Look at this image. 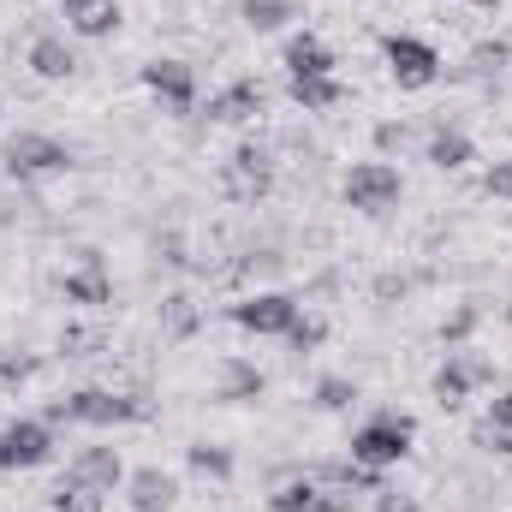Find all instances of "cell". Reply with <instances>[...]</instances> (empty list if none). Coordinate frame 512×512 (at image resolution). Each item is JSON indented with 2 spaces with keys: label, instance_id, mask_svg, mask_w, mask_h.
Here are the masks:
<instances>
[{
  "label": "cell",
  "instance_id": "cell-1",
  "mask_svg": "<svg viewBox=\"0 0 512 512\" xmlns=\"http://www.w3.org/2000/svg\"><path fill=\"white\" fill-rule=\"evenodd\" d=\"M137 417H143V405L131 393H108V387H78L42 411V423H90V429H114V423H137Z\"/></svg>",
  "mask_w": 512,
  "mask_h": 512
},
{
  "label": "cell",
  "instance_id": "cell-2",
  "mask_svg": "<svg viewBox=\"0 0 512 512\" xmlns=\"http://www.w3.org/2000/svg\"><path fill=\"white\" fill-rule=\"evenodd\" d=\"M411 441H417V423H411L405 411H376V417L352 435V459H358L364 471H387V465H399V459L411 453Z\"/></svg>",
  "mask_w": 512,
  "mask_h": 512
},
{
  "label": "cell",
  "instance_id": "cell-3",
  "mask_svg": "<svg viewBox=\"0 0 512 512\" xmlns=\"http://www.w3.org/2000/svg\"><path fill=\"white\" fill-rule=\"evenodd\" d=\"M72 167V149L60 143V137H48V131H18L12 143H6V173L18 179V185H30V179H60Z\"/></svg>",
  "mask_w": 512,
  "mask_h": 512
},
{
  "label": "cell",
  "instance_id": "cell-4",
  "mask_svg": "<svg viewBox=\"0 0 512 512\" xmlns=\"http://www.w3.org/2000/svg\"><path fill=\"white\" fill-rule=\"evenodd\" d=\"M382 60H387V78H393L399 90H429V84L441 78V54H435L423 36H399V30H387L382 36Z\"/></svg>",
  "mask_w": 512,
  "mask_h": 512
},
{
  "label": "cell",
  "instance_id": "cell-5",
  "mask_svg": "<svg viewBox=\"0 0 512 512\" xmlns=\"http://www.w3.org/2000/svg\"><path fill=\"white\" fill-rule=\"evenodd\" d=\"M54 459V423L42 417H12L0 429V471H36Z\"/></svg>",
  "mask_w": 512,
  "mask_h": 512
},
{
  "label": "cell",
  "instance_id": "cell-6",
  "mask_svg": "<svg viewBox=\"0 0 512 512\" xmlns=\"http://www.w3.org/2000/svg\"><path fill=\"white\" fill-rule=\"evenodd\" d=\"M340 191H346V203H352L358 215H387V209L399 203L405 179H399V167H387V161H358Z\"/></svg>",
  "mask_w": 512,
  "mask_h": 512
},
{
  "label": "cell",
  "instance_id": "cell-7",
  "mask_svg": "<svg viewBox=\"0 0 512 512\" xmlns=\"http://www.w3.org/2000/svg\"><path fill=\"white\" fill-rule=\"evenodd\" d=\"M233 322L245 328V334H292V322H298V298L292 292H256L245 304H233Z\"/></svg>",
  "mask_w": 512,
  "mask_h": 512
},
{
  "label": "cell",
  "instance_id": "cell-8",
  "mask_svg": "<svg viewBox=\"0 0 512 512\" xmlns=\"http://www.w3.org/2000/svg\"><path fill=\"white\" fill-rule=\"evenodd\" d=\"M268 185H274V161H268V149H262V143H239L233 161H227V197L256 203V197H268Z\"/></svg>",
  "mask_w": 512,
  "mask_h": 512
},
{
  "label": "cell",
  "instance_id": "cell-9",
  "mask_svg": "<svg viewBox=\"0 0 512 512\" xmlns=\"http://www.w3.org/2000/svg\"><path fill=\"white\" fill-rule=\"evenodd\" d=\"M143 90L155 96V102H167V108H191L197 102V72L185 66V60H149L143 66Z\"/></svg>",
  "mask_w": 512,
  "mask_h": 512
},
{
  "label": "cell",
  "instance_id": "cell-10",
  "mask_svg": "<svg viewBox=\"0 0 512 512\" xmlns=\"http://www.w3.org/2000/svg\"><path fill=\"white\" fill-rule=\"evenodd\" d=\"M268 507L274 512H346V495H334L328 483H316V477L304 471V477L280 483V489L268 495Z\"/></svg>",
  "mask_w": 512,
  "mask_h": 512
},
{
  "label": "cell",
  "instance_id": "cell-11",
  "mask_svg": "<svg viewBox=\"0 0 512 512\" xmlns=\"http://www.w3.org/2000/svg\"><path fill=\"white\" fill-rule=\"evenodd\" d=\"M60 292H66V304H84V310H96V304H108V298H114V280H108L102 256L84 251V256H78V268L60 280Z\"/></svg>",
  "mask_w": 512,
  "mask_h": 512
},
{
  "label": "cell",
  "instance_id": "cell-12",
  "mask_svg": "<svg viewBox=\"0 0 512 512\" xmlns=\"http://www.w3.org/2000/svg\"><path fill=\"white\" fill-rule=\"evenodd\" d=\"M66 477H72V483H90V489H102V495H114V489L126 483V465H120L114 447H78Z\"/></svg>",
  "mask_w": 512,
  "mask_h": 512
},
{
  "label": "cell",
  "instance_id": "cell-13",
  "mask_svg": "<svg viewBox=\"0 0 512 512\" xmlns=\"http://www.w3.org/2000/svg\"><path fill=\"white\" fill-rule=\"evenodd\" d=\"M126 501H131V512H173L179 483H173L161 465H143V471H131L126 477Z\"/></svg>",
  "mask_w": 512,
  "mask_h": 512
},
{
  "label": "cell",
  "instance_id": "cell-14",
  "mask_svg": "<svg viewBox=\"0 0 512 512\" xmlns=\"http://www.w3.org/2000/svg\"><path fill=\"white\" fill-rule=\"evenodd\" d=\"M256 114H262V84L256 78H239V84H227V90L209 96V120L215 126H245Z\"/></svg>",
  "mask_w": 512,
  "mask_h": 512
},
{
  "label": "cell",
  "instance_id": "cell-15",
  "mask_svg": "<svg viewBox=\"0 0 512 512\" xmlns=\"http://www.w3.org/2000/svg\"><path fill=\"white\" fill-rule=\"evenodd\" d=\"M286 78H334V48L310 30H298L286 42Z\"/></svg>",
  "mask_w": 512,
  "mask_h": 512
},
{
  "label": "cell",
  "instance_id": "cell-16",
  "mask_svg": "<svg viewBox=\"0 0 512 512\" xmlns=\"http://www.w3.org/2000/svg\"><path fill=\"white\" fill-rule=\"evenodd\" d=\"M30 72L48 78V84H66V78L78 72V54H72L60 36H36V42H30Z\"/></svg>",
  "mask_w": 512,
  "mask_h": 512
},
{
  "label": "cell",
  "instance_id": "cell-17",
  "mask_svg": "<svg viewBox=\"0 0 512 512\" xmlns=\"http://www.w3.org/2000/svg\"><path fill=\"white\" fill-rule=\"evenodd\" d=\"M286 96L304 108V114H328L346 102V84L340 78H286Z\"/></svg>",
  "mask_w": 512,
  "mask_h": 512
},
{
  "label": "cell",
  "instance_id": "cell-18",
  "mask_svg": "<svg viewBox=\"0 0 512 512\" xmlns=\"http://www.w3.org/2000/svg\"><path fill=\"white\" fill-rule=\"evenodd\" d=\"M120 18H126V12H120V0H90V6H78L66 24H72L84 42H102V36H114V30H120Z\"/></svg>",
  "mask_w": 512,
  "mask_h": 512
},
{
  "label": "cell",
  "instance_id": "cell-19",
  "mask_svg": "<svg viewBox=\"0 0 512 512\" xmlns=\"http://www.w3.org/2000/svg\"><path fill=\"white\" fill-rule=\"evenodd\" d=\"M477 155V143L465 137V131H453V126H441L435 137H429V161L441 167V173H453V167H465Z\"/></svg>",
  "mask_w": 512,
  "mask_h": 512
},
{
  "label": "cell",
  "instance_id": "cell-20",
  "mask_svg": "<svg viewBox=\"0 0 512 512\" xmlns=\"http://www.w3.org/2000/svg\"><path fill=\"white\" fill-rule=\"evenodd\" d=\"M256 393H262V370L239 364V358H227V364H221V393H215V399L245 405V399H256Z\"/></svg>",
  "mask_w": 512,
  "mask_h": 512
},
{
  "label": "cell",
  "instance_id": "cell-21",
  "mask_svg": "<svg viewBox=\"0 0 512 512\" xmlns=\"http://www.w3.org/2000/svg\"><path fill=\"white\" fill-rule=\"evenodd\" d=\"M471 370H465V358H447V364H441V370H435V382H429V393H435V399H441V405H447V411H453V405H465V393H471Z\"/></svg>",
  "mask_w": 512,
  "mask_h": 512
},
{
  "label": "cell",
  "instance_id": "cell-22",
  "mask_svg": "<svg viewBox=\"0 0 512 512\" xmlns=\"http://www.w3.org/2000/svg\"><path fill=\"white\" fill-rule=\"evenodd\" d=\"M239 12H245V24H251L256 36H268V30H286V24L298 18V6H292V0H245Z\"/></svg>",
  "mask_w": 512,
  "mask_h": 512
},
{
  "label": "cell",
  "instance_id": "cell-23",
  "mask_svg": "<svg viewBox=\"0 0 512 512\" xmlns=\"http://www.w3.org/2000/svg\"><path fill=\"white\" fill-rule=\"evenodd\" d=\"M48 501H54V512H102V489H90V483H72V477H66Z\"/></svg>",
  "mask_w": 512,
  "mask_h": 512
},
{
  "label": "cell",
  "instance_id": "cell-24",
  "mask_svg": "<svg viewBox=\"0 0 512 512\" xmlns=\"http://www.w3.org/2000/svg\"><path fill=\"white\" fill-rule=\"evenodd\" d=\"M185 459H191V471H197V477H233V453H227V447H215V441H197Z\"/></svg>",
  "mask_w": 512,
  "mask_h": 512
},
{
  "label": "cell",
  "instance_id": "cell-25",
  "mask_svg": "<svg viewBox=\"0 0 512 512\" xmlns=\"http://www.w3.org/2000/svg\"><path fill=\"white\" fill-rule=\"evenodd\" d=\"M352 399H358V382H346V376H322L316 382V405L322 411H346Z\"/></svg>",
  "mask_w": 512,
  "mask_h": 512
},
{
  "label": "cell",
  "instance_id": "cell-26",
  "mask_svg": "<svg viewBox=\"0 0 512 512\" xmlns=\"http://www.w3.org/2000/svg\"><path fill=\"white\" fill-rule=\"evenodd\" d=\"M507 60H512V42H501V36H495V42H477V48H471V72H501Z\"/></svg>",
  "mask_w": 512,
  "mask_h": 512
},
{
  "label": "cell",
  "instance_id": "cell-27",
  "mask_svg": "<svg viewBox=\"0 0 512 512\" xmlns=\"http://www.w3.org/2000/svg\"><path fill=\"white\" fill-rule=\"evenodd\" d=\"M286 340H292V352H310V346H322V340H328V328H322V322H316V316H298V322H292V334H286Z\"/></svg>",
  "mask_w": 512,
  "mask_h": 512
},
{
  "label": "cell",
  "instance_id": "cell-28",
  "mask_svg": "<svg viewBox=\"0 0 512 512\" xmlns=\"http://www.w3.org/2000/svg\"><path fill=\"white\" fill-rule=\"evenodd\" d=\"M477 447H483V453H501V459H512V429H495V423H477Z\"/></svg>",
  "mask_w": 512,
  "mask_h": 512
},
{
  "label": "cell",
  "instance_id": "cell-29",
  "mask_svg": "<svg viewBox=\"0 0 512 512\" xmlns=\"http://www.w3.org/2000/svg\"><path fill=\"white\" fill-rule=\"evenodd\" d=\"M483 185H489V197H507V203H512V155H507V161H495V167L483 173Z\"/></svg>",
  "mask_w": 512,
  "mask_h": 512
},
{
  "label": "cell",
  "instance_id": "cell-30",
  "mask_svg": "<svg viewBox=\"0 0 512 512\" xmlns=\"http://www.w3.org/2000/svg\"><path fill=\"white\" fill-rule=\"evenodd\" d=\"M36 376V358H0V382H30Z\"/></svg>",
  "mask_w": 512,
  "mask_h": 512
},
{
  "label": "cell",
  "instance_id": "cell-31",
  "mask_svg": "<svg viewBox=\"0 0 512 512\" xmlns=\"http://www.w3.org/2000/svg\"><path fill=\"white\" fill-rule=\"evenodd\" d=\"M483 423H495V429H512V387L489 399V417H483Z\"/></svg>",
  "mask_w": 512,
  "mask_h": 512
},
{
  "label": "cell",
  "instance_id": "cell-32",
  "mask_svg": "<svg viewBox=\"0 0 512 512\" xmlns=\"http://www.w3.org/2000/svg\"><path fill=\"white\" fill-rule=\"evenodd\" d=\"M376 512H417V501L399 495V489H376Z\"/></svg>",
  "mask_w": 512,
  "mask_h": 512
},
{
  "label": "cell",
  "instance_id": "cell-33",
  "mask_svg": "<svg viewBox=\"0 0 512 512\" xmlns=\"http://www.w3.org/2000/svg\"><path fill=\"white\" fill-rule=\"evenodd\" d=\"M471 322H477V310H459V316L441 328V340H465V334H471Z\"/></svg>",
  "mask_w": 512,
  "mask_h": 512
},
{
  "label": "cell",
  "instance_id": "cell-34",
  "mask_svg": "<svg viewBox=\"0 0 512 512\" xmlns=\"http://www.w3.org/2000/svg\"><path fill=\"white\" fill-rule=\"evenodd\" d=\"M376 143H382V149H393V143H405V126H382V131H376Z\"/></svg>",
  "mask_w": 512,
  "mask_h": 512
},
{
  "label": "cell",
  "instance_id": "cell-35",
  "mask_svg": "<svg viewBox=\"0 0 512 512\" xmlns=\"http://www.w3.org/2000/svg\"><path fill=\"white\" fill-rule=\"evenodd\" d=\"M459 6H477V12H495L501 0H459Z\"/></svg>",
  "mask_w": 512,
  "mask_h": 512
},
{
  "label": "cell",
  "instance_id": "cell-36",
  "mask_svg": "<svg viewBox=\"0 0 512 512\" xmlns=\"http://www.w3.org/2000/svg\"><path fill=\"white\" fill-rule=\"evenodd\" d=\"M60 6H66V18H72V12H78V6H90V0H60Z\"/></svg>",
  "mask_w": 512,
  "mask_h": 512
}]
</instances>
